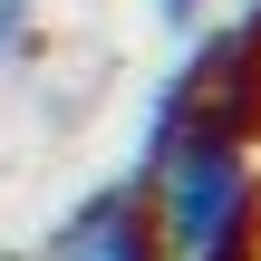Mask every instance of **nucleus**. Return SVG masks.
Wrapping results in <instances>:
<instances>
[{
  "label": "nucleus",
  "mask_w": 261,
  "mask_h": 261,
  "mask_svg": "<svg viewBox=\"0 0 261 261\" xmlns=\"http://www.w3.org/2000/svg\"><path fill=\"white\" fill-rule=\"evenodd\" d=\"M126 174H136L145 203H155L165 261H194L203 242L261 223V165H252V145H232V136H213V126H184L174 145H155V155L126 165Z\"/></svg>",
  "instance_id": "f257e3e1"
},
{
  "label": "nucleus",
  "mask_w": 261,
  "mask_h": 261,
  "mask_svg": "<svg viewBox=\"0 0 261 261\" xmlns=\"http://www.w3.org/2000/svg\"><path fill=\"white\" fill-rule=\"evenodd\" d=\"M184 126H213L232 145H261V0H242L232 19H203V39L184 48V68L155 87L145 107V136H136V165L155 145H174Z\"/></svg>",
  "instance_id": "f03ea898"
},
{
  "label": "nucleus",
  "mask_w": 261,
  "mask_h": 261,
  "mask_svg": "<svg viewBox=\"0 0 261 261\" xmlns=\"http://www.w3.org/2000/svg\"><path fill=\"white\" fill-rule=\"evenodd\" d=\"M39 261H165V232H155V203H145V184L136 174H116V184H97L48 242Z\"/></svg>",
  "instance_id": "7ed1b4c3"
},
{
  "label": "nucleus",
  "mask_w": 261,
  "mask_h": 261,
  "mask_svg": "<svg viewBox=\"0 0 261 261\" xmlns=\"http://www.w3.org/2000/svg\"><path fill=\"white\" fill-rule=\"evenodd\" d=\"M29 48H39V0H0V77L29 68Z\"/></svg>",
  "instance_id": "20e7f679"
},
{
  "label": "nucleus",
  "mask_w": 261,
  "mask_h": 261,
  "mask_svg": "<svg viewBox=\"0 0 261 261\" xmlns=\"http://www.w3.org/2000/svg\"><path fill=\"white\" fill-rule=\"evenodd\" d=\"M194 261H261V223H242V232H223V242H203Z\"/></svg>",
  "instance_id": "39448f33"
},
{
  "label": "nucleus",
  "mask_w": 261,
  "mask_h": 261,
  "mask_svg": "<svg viewBox=\"0 0 261 261\" xmlns=\"http://www.w3.org/2000/svg\"><path fill=\"white\" fill-rule=\"evenodd\" d=\"M155 10H165V29H184V39H194V29L213 19V0H155Z\"/></svg>",
  "instance_id": "423d86ee"
}]
</instances>
